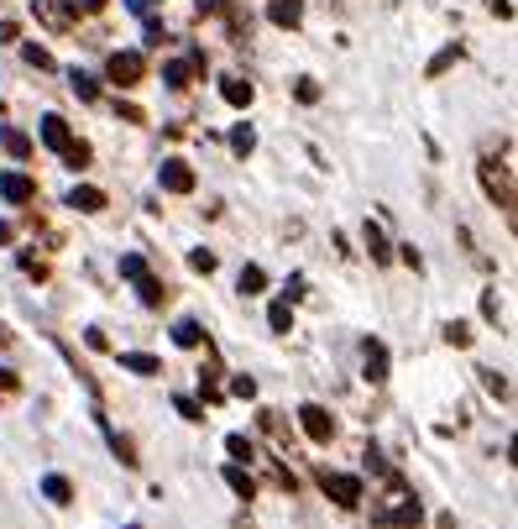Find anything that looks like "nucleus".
Returning <instances> with one entry per match:
<instances>
[{
  "label": "nucleus",
  "instance_id": "obj_1",
  "mask_svg": "<svg viewBox=\"0 0 518 529\" xmlns=\"http://www.w3.org/2000/svg\"><path fill=\"white\" fill-rule=\"evenodd\" d=\"M320 488H325L340 508H356V503H362V477H351V472H325Z\"/></svg>",
  "mask_w": 518,
  "mask_h": 529
},
{
  "label": "nucleus",
  "instance_id": "obj_2",
  "mask_svg": "<svg viewBox=\"0 0 518 529\" xmlns=\"http://www.w3.org/2000/svg\"><path fill=\"white\" fill-rule=\"evenodd\" d=\"M157 184L168 189V194H194V168H189L183 157H168V163L157 168Z\"/></svg>",
  "mask_w": 518,
  "mask_h": 529
},
{
  "label": "nucleus",
  "instance_id": "obj_3",
  "mask_svg": "<svg viewBox=\"0 0 518 529\" xmlns=\"http://www.w3.org/2000/svg\"><path fill=\"white\" fill-rule=\"evenodd\" d=\"M105 74H110V84H136L147 74V63H142V53H110Z\"/></svg>",
  "mask_w": 518,
  "mask_h": 529
},
{
  "label": "nucleus",
  "instance_id": "obj_4",
  "mask_svg": "<svg viewBox=\"0 0 518 529\" xmlns=\"http://www.w3.org/2000/svg\"><path fill=\"white\" fill-rule=\"evenodd\" d=\"M299 425H304V436L314 440V445H325V440L336 436V419H330L320 404H304V409H299Z\"/></svg>",
  "mask_w": 518,
  "mask_h": 529
},
{
  "label": "nucleus",
  "instance_id": "obj_5",
  "mask_svg": "<svg viewBox=\"0 0 518 529\" xmlns=\"http://www.w3.org/2000/svg\"><path fill=\"white\" fill-rule=\"evenodd\" d=\"M482 189L514 216V184H508V173H497V163H482Z\"/></svg>",
  "mask_w": 518,
  "mask_h": 529
},
{
  "label": "nucleus",
  "instance_id": "obj_6",
  "mask_svg": "<svg viewBox=\"0 0 518 529\" xmlns=\"http://www.w3.org/2000/svg\"><path fill=\"white\" fill-rule=\"evenodd\" d=\"M199 74V53L194 58H173V63H162V84H173V90H189V79Z\"/></svg>",
  "mask_w": 518,
  "mask_h": 529
},
{
  "label": "nucleus",
  "instance_id": "obj_7",
  "mask_svg": "<svg viewBox=\"0 0 518 529\" xmlns=\"http://www.w3.org/2000/svg\"><path fill=\"white\" fill-rule=\"evenodd\" d=\"M68 210H84V216H94V210H105V194L94 184H74L68 189Z\"/></svg>",
  "mask_w": 518,
  "mask_h": 529
},
{
  "label": "nucleus",
  "instance_id": "obj_8",
  "mask_svg": "<svg viewBox=\"0 0 518 529\" xmlns=\"http://www.w3.org/2000/svg\"><path fill=\"white\" fill-rule=\"evenodd\" d=\"M362 362H366V383H382V377H388V346L366 341L362 346Z\"/></svg>",
  "mask_w": 518,
  "mask_h": 529
},
{
  "label": "nucleus",
  "instance_id": "obj_9",
  "mask_svg": "<svg viewBox=\"0 0 518 529\" xmlns=\"http://www.w3.org/2000/svg\"><path fill=\"white\" fill-rule=\"evenodd\" d=\"M0 194H5V205H27L31 199V179L27 173H5V179H0Z\"/></svg>",
  "mask_w": 518,
  "mask_h": 529
},
{
  "label": "nucleus",
  "instance_id": "obj_10",
  "mask_svg": "<svg viewBox=\"0 0 518 529\" xmlns=\"http://www.w3.org/2000/svg\"><path fill=\"white\" fill-rule=\"evenodd\" d=\"M42 142H48V147H68V142H74V137H68V121H63V116H42Z\"/></svg>",
  "mask_w": 518,
  "mask_h": 529
},
{
  "label": "nucleus",
  "instance_id": "obj_11",
  "mask_svg": "<svg viewBox=\"0 0 518 529\" xmlns=\"http://www.w3.org/2000/svg\"><path fill=\"white\" fill-rule=\"evenodd\" d=\"M0 147H5L11 157H31V137L16 131V126H0Z\"/></svg>",
  "mask_w": 518,
  "mask_h": 529
},
{
  "label": "nucleus",
  "instance_id": "obj_12",
  "mask_svg": "<svg viewBox=\"0 0 518 529\" xmlns=\"http://www.w3.org/2000/svg\"><path fill=\"white\" fill-rule=\"evenodd\" d=\"M225 482H231V493H236V498H257V482H251V472H241V467H225Z\"/></svg>",
  "mask_w": 518,
  "mask_h": 529
},
{
  "label": "nucleus",
  "instance_id": "obj_13",
  "mask_svg": "<svg viewBox=\"0 0 518 529\" xmlns=\"http://www.w3.org/2000/svg\"><path fill=\"white\" fill-rule=\"evenodd\" d=\"M268 16H273L277 27H299V16H304V5H299V0H273V11H268Z\"/></svg>",
  "mask_w": 518,
  "mask_h": 529
},
{
  "label": "nucleus",
  "instance_id": "obj_14",
  "mask_svg": "<svg viewBox=\"0 0 518 529\" xmlns=\"http://www.w3.org/2000/svg\"><path fill=\"white\" fill-rule=\"evenodd\" d=\"M366 251H372V262H388V257H393V251H388V236H382V225H372V220H366Z\"/></svg>",
  "mask_w": 518,
  "mask_h": 529
},
{
  "label": "nucleus",
  "instance_id": "obj_15",
  "mask_svg": "<svg viewBox=\"0 0 518 529\" xmlns=\"http://www.w3.org/2000/svg\"><path fill=\"white\" fill-rule=\"evenodd\" d=\"M121 367H126V373L153 377V373H157V357H147V351H121Z\"/></svg>",
  "mask_w": 518,
  "mask_h": 529
},
{
  "label": "nucleus",
  "instance_id": "obj_16",
  "mask_svg": "<svg viewBox=\"0 0 518 529\" xmlns=\"http://www.w3.org/2000/svg\"><path fill=\"white\" fill-rule=\"evenodd\" d=\"M42 498H48V503H68V498H74L68 477H58V472H53V477H42Z\"/></svg>",
  "mask_w": 518,
  "mask_h": 529
},
{
  "label": "nucleus",
  "instance_id": "obj_17",
  "mask_svg": "<svg viewBox=\"0 0 518 529\" xmlns=\"http://www.w3.org/2000/svg\"><path fill=\"white\" fill-rule=\"evenodd\" d=\"M136 294H142V304H147V310L162 304V283H157L153 273H142V278H136Z\"/></svg>",
  "mask_w": 518,
  "mask_h": 529
},
{
  "label": "nucleus",
  "instance_id": "obj_18",
  "mask_svg": "<svg viewBox=\"0 0 518 529\" xmlns=\"http://www.w3.org/2000/svg\"><path fill=\"white\" fill-rule=\"evenodd\" d=\"M220 94H225V100H231V105H251V84H246V79H225V84H220Z\"/></svg>",
  "mask_w": 518,
  "mask_h": 529
},
{
  "label": "nucleus",
  "instance_id": "obj_19",
  "mask_svg": "<svg viewBox=\"0 0 518 529\" xmlns=\"http://www.w3.org/2000/svg\"><path fill=\"white\" fill-rule=\"evenodd\" d=\"M173 341H179V346H189V351H194V346L205 341V331H199L194 320H179V325H173Z\"/></svg>",
  "mask_w": 518,
  "mask_h": 529
},
{
  "label": "nucleus",
  "instance_id": "obj_20",
  "mask_svg": "<svg viewBox=\"0 0 518 529\" xmlns=\"http://www.w3.org/2000/svg\"><path fill=\"white\" fill-rule=\"evenodd\" d=\"M236 288H241V294H262V288H268V273H262V268H241Z\"/></svg>",
  "mask_w": 518,
  "mask_h": 529
},
{
  "label": "nucleus",
  "instance_id": "obj_21",
  "mask_svg": "<svg viewBox=\"0 0 518 529\" xmlns=\"http://www.w3.org/2000/svg\"><path fill=\"white\" fill-rule=\"evenodd\" d=\"M68 84H74V94H79V100H100V84H94L90 74H79V68L68 74Z\"/></svg>",
  "mask_w": 518,
  "mask_h": 529
},
{
  "label": "nucleus",
  "instance_id": "obj_22",
  "mask_svg": "<svg viewBox=\"0 0 518 529\" xmlns=\"http://www.w3.org/2000/svg\"><path fill=\"white\" fill-rule=\"evenodd\" d=\"M268 325H273L277 336H288V331H294V310H288V304H273V310H268Z\"/></svg>",
  "mask_w": 518,
  "mask_h": 529
},
{
  "label": "nucleus",
  "instance_id": "obj_23",
  "mask_svg": "<svg viewBox=\"0 0 518 529\" xmlns=\"http://www.w3.org/2000/svg\"><path fill=\"white\" fill-rule=\"evenodd\" d=\"M382 519H388V525H419V503H403V508H388Z\"/></svg>",
  "mask_w": 518,
  "mask_h": 529
},
{
  "label": "nucleus",
  "instance_id": "obj_24",
  "mask_svg": "<svg viewBox=\"0 0 518 529\" xmlns=\"http://www.w3.org/2000/svg\"><path fill=\"white\" fill-rule=\"evenodd\" d=\"M231 147H236V153H251V147H257V131H251V126H236V131H231Z\"/></svg>",
  "mask_w": 518,
  "mask_h": 529
},
{
  "label": "nucleus",
  "instance_id": "obj_25",
  "mask_svg": "<svg viewBox=\"0 0 518 529\" xmlns=\"http://www.w3.org/2000/svg\"><path fill=\"white\" fill-rule=\"evenodd\" d=\"M63 163H68V168H84V163H90V147H84V142H68V147H63Z\"/></svg>",
  "mask_w": 518,
  "mask_h": 529
},
{
  "label": "nucleus",
  "instance_id": "obj_26",
  "mask_svg": "<svg viewBox=\"0 0 518 529\" xmlns=\"http://www.w3.org/2000/svg\"><path fill=\"white\" fill-rule=\"evenodd\" d=\"M142 273H147V262H142L136 251H126V257H121V278H131V283H136Z\"/></svg>",
  "mask_w": 518,
  "mask_h": 529
},
{
  "label": "nucleus",
  "instance_id": "obj_27",
  "mask_svg": "<svg viewBox=\"0 0 518 529\" xmlns=\"http://www.w3.org/2000/svg\"><path fill=\"white\" fill-rule=\"evenodd\" d=\"M173 409H179V414H183V419H189V425H199V419H205V409L194 404V399H183V393H179V399H173Z\"/></svg>",
  "mask_w": 518,
  "mask_h": 529
},
{
  "label": "nucleus",
  "instance_id": "obj_28",
  "mask_svg": "<svg viewBox=\"0 0 518 529\" xmlns=\"http://www.w3.org/2000/svg\"><path fill=\"white\" fill-rule=\"evenodd\" d=\"M456 58H461V48H456V42H451V48H445L440 58L429 63V79H435V74H445V68H451V63H456Z\"/></svg>",
  "mask_w": 518,
  "mask_h": 529
},
{
  "label": "nucleus",
  "instance_id": "obj_29",
  "mask_svg": "<svg viewBox=\"0 0 518 529\" xmlns=\"http://www.w3.org/2000/svg\"><path fill=\"white\" fill-rule=\"evenodd\" d=\"M225 451H231L236 462H251V440H246V436H231V440H225Z\"/></svg>",
  "mask_w": 518,
  "mask_h": 529
},
{
  "label": "nucleus",
  "instance_id": "obj_30",
  "mask_svg": "<svg viewBox=\"0 0 518 529\" xmlns=\"http://www.w3.org/2000/svg\"><path fill=\"white\" fill-rule=\"evenodd\" d=\"M445 341L451 346H471V331H466L461 320H451V325H445Z\"/></svg>",
  "mask_w": 518,
  "mask_h": 529
},
{
  "label": "nucleus",
  "instance_id": "obj_31",
  "mask_svg": "<svg viewBox=\"0 0 518 529\" xmlns=\"http://www.w3.org/2000/svg\"><path fill=\"white\" fill-rule=\"evenodd\" d=\"M27 63H31V68H53V53H48V48H37V42H31V48H27Z\"/></svg>",
  "mask_w": 518,
  "mask_h": 529
},
{
  "label": "nucleus",
  "instance_id": "obj_32",
  "mask_svg": "<svg viewBox=\"0 0 518 529\" xmlns=\"http://www.w3.org/2000/svg\"><path fill=\"white\" fill-rule=\"evenodd\" d=\"M482 383H487L492 399H508V383H503V373H482Z\"/></svg>",
  "mask_w": 518,
  "mask_h": 529
},
{
  "label": "nucleus",
  "instance_id": "obj_33",
  "mask_svg": "<svg viewBox=\"0 0 518 529\" xmlns=\"http://www.w3.org/2000/svg\"><path fill=\"white\" fill-rule=\"evenodd\" d=\"M294 94H299L304 105H314V100H320V84H314V79H299V84H294Z\"/></svg>",
  "mask_w": 518,
  "mask_h": 529
},
{
  "label": "nucleus",
  "instance_id": "obj_34",
  "mask_svg": "<svg viewBox=\"0 0 518 529\" xmlns=\"http://www.w3.org/2000/svg\"><path fill=\"white\" fill-rule=\"evenodd\" d=\"M189 268H194V273H215V251H194Z\"/></svg>",
  "mask_w": 518,
  "mask_h": 529
},
{
  "label": "nucleus",
  "instance_id": "obj_35",
  "mask_svg": "<svg viewBox=\"0 0 518 529\" xmlns=\"http://www.w3.org/2000/svg\"><path fill=\"white\" fill-rule=\"evenodd\" d=\"M231 393H236V399H257V383H251V377H236V383H231Z\"/></svg>",
  "mask_w": 518,
  "mask_h": 529
},
{
  "label": "nucleus",
  "instance_id": "obj_36",
  "mask_svg": "<svg viewBox=\"0 0 518 529\" xmlns=\"http://www.w3.org/2000/svg\"><path fill=\"white\" fill-rule=\"evenodd\" d=\"M110 445H116V456H121L126 467H136V451H131V440H121V436H110Z\"/></svg>",
  "mask_w": 518,
  "mask_h": 529
},
{
  "label": "nucleus",
  "instance_id": "obj_37",
  "mask_svg": "<svg viewBox=\"0 0 518 529\" xmlns=\"http://www.w3.org/2000/svg\"><path fill=\"white\" fill-rule=\"evenodd\" d=\"M0 393H16V373H5V367H0Z\"/></svg>",
  "mask_w": 518,
  "mask_h": 529
},
{
  "label": "nucleus",
  "instance_id": "obj_38",
  "mask_svg": "<svg viewBox=\"0 0 518 529\" xmlns=\"http://www.w3.org/2000/svg\"><path fill=\"white\" fill-rule=\"evenodd\" d=\"M0 42H16V22H0Z\"/></svg>",
  "mask_w": 518,
  "mask_h": 529
},
{
  "label": "nucleus",
  "instance_id": "obj_39",
  "mask_svg": "<svg viewBox=\"0 0 518 529\" xmlns=\"http://www.w3.org/2000/svg\"><path fill=\"white\" fill-rule=\"evenodd\" d=\"M79 11H105V0H74Z\"/></svg>",
  "mask_w": 518,
  "mask_h": 529
},
{
  "label": "nucleus",
  "instance_id": "obj_40",
  "mask_svg": "<svg viewBox=\"0 0 518 529\" xmlns=\"http://www.w3.org/2000/svg\"><path fill=\"white\" fill-rule=\"evenodd\" d=\"M492 11H497V16H514V5H508V0H492Z\"/></svg>",
  "mask_w": 518,
  "mask_h": 529
},
{
  "label": "nucleus",
  "instance_id": "obj_41",
  "mask_svg": "<svg viewBox=\"0 0 518 529\" xmlns=\"http://www.w3.org/2000/svg\"><path fill=\"white\" fill-rule=\"evenodd\" d=\"M0 242H11V225H5V220H0Z\"/></svg>",
  "mask_w": 518,
  "mask_h": 529
},
{
  "label": "nucleus",
  "instance_id": "obj_42",
  "mask_svg": "<svg viewBox=\"0 0 518 529\" xmlns=\"http://www.w3.org/2000/svg\"><path fill=\"white\" fill-rule=\"evenodd\" d=\"M0 346H11V336H5V331H0Z\"/></svg>",
  "mask_w": 518,
  "mask_h": 529
}]
</instances>
